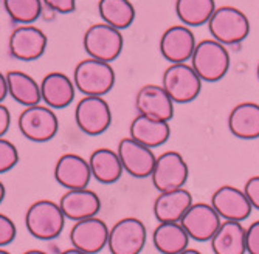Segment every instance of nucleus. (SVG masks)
Instances as JSON below:
<instances>
[{
  "label": "nucleus",
  "mask_w": 259,
  "mask_h": 254,
  "mask_svg": "<svg viewBox=\"0 0 259 254\" xmlns=\"http://www.w3.org/2000/svg\"><path fill=\"white\" fill-rule=\"evenodd\" d=\"M98 10L104 24L120 31L129 28L135 19V8L129 0H100Z\"/></svg>",
  "instance_id": "29"
},
{
  "label": "nucleus",
  "mask_w": 259,
  "mask_h": 254,
  "mask_svg": "<svg viewBox=\"0 0 259 254\" xmlns=\"http://www.w3.org/2000/svg\"><path fill=\"white\" fill-rule=\"evenodd\" d=\"M242 191L245 192L251 208H254V210L259 211V175L250 177Z\"/></svg>",
  "instance_id": "34"
},
{
  "label": "nucleus",
  "mask_w": 259,
  "mask_h": 254,
  "mask_svg": "<svg viewBox=\"0 0 259 254\" xmlns=\"http://www.w3.org/2000/svg\"><path fill=\"white\" fill-rule=\"evenodd\" d=\"M89 166L92 177L103 184L116 183L124 171L118 154L109 147H100L93 150L89 157Z\"/></svg>",
  "instance_id": "24"
},
{
  "label": "nucleus",
  "mask_w": 259,
  "mask_h": 254,
  "mask_svg": "<svg viewBox=\"0 0 259 254\" xmlns=\"http://www.w3.org/2000/svg\"><path fill=\"white\" fill-rule=\"evenodd\" d=\"M45 5L49 7L52 11L67 14V13H73L76 8L75 0H44Z\"/></svg>",
  "instance_id": "35"
},
{
  "label": "nucleus",
  "mask_w": 259,
  "mask_h": 254,
  "mask_svg": "<svg viewBox=\"0 0 259 254\" xmlns=\"http://www.w3.org/2000/svg\"><path fill=\"white\" fill-rule=\"evenodd\" d=\"M191 67L202 82H218L230 68V53L225 45L214 39L200 40L194 48Z\"/></svg>",
  "instance_id": "2"
},
{
  "label": "nucleus",
  "mask_w": 259,
  "mask_h": 254,
  "mask_svg": "<svg viewBox=\"0 0 259 254\" xmlns=\"http://www.w3.org/2000/svg\"><path fill=\"white\" fill-rule=\"evenodd\" d=\"M209 243L214 254H247L245 228L241 222L224 220Z\"/></svg>",
  "instance_id": "25"
},
{
  "label": "nucleus",
  "mask_w": 259,
  "mask_h": 254,
  "mask_svg": "<svg viewBox=\"0 0 259 254\" xmlns=\"http://www.w3.org/2000/svg\"><path fill=\"white\" fill-rule=\"evenodd\" d=\"M8 16L16 24L30 25L40 16V0H4Z\"/></svg>",
  "instance_id": "30"
},
{
  "label": "nucleus",
  "mask_w": 259,
  "mask_h": 254,
  "mask_svg": "<svg viewBox=\"0 0 259 254\" xmlns=\"http://www.w3.org/2000/svg\"><path fill=\"white\" fill-rule=\"evenodd\" d=\"M148 239L145 223L137 217H123L109 229L110 254H140Z\"/></svg>",
  "instance_id": "8"
},
{
  "label": "nucleus",
  "mask_w": 259,
  "mask_h": 254,
  "mask_svg": "<svg viewBox=\"0 0 259 254\" xmlns=\"http://www.w3.org/2000/svg\"><path fill=\"white\" fill-rule=\"evenodd\" d=\"M245 251L247 254H259V220L245 228Z\"/></svg>",
  "instance_id": "33"
},
{
  "label": "nucleus",
  "mask_w": 259,
  "mask_h": 254,
  "mask_svg": "<svg viewBox=\"0 0 259 254\" xmlns=\"http://www.w3.org/2000/svg\"><path fill=\"white\" fill-rule=\"evenodd\" d=\"M7 84L8 95L25 109L40 104V85L30 75L19 70H11L7 73Z\"/></svg>",
  "instance_id": "27"
},
{
  "label": "nucleus",
  "mask_w": 259,
  "mask_h": 254,
  "mask_svg": "<svg viewBox=\"0 0 259 254\" xmlns=\"http://www.w3.org/2000/svg\"><path fill=\"white\" fill-rule=\"evenodd\" d=\"M65 225V216L59 203L53 200H37L28 206L25 213V226L37 240H55L61 236Z\"/></svg>",
  "instance_id": "1"
},
{
  "label": "nucleus",
  "mask_w": 259,
  "mask_h": 254,
  "mask_svg": "<svg viewBox=\"0 0 259 254\" xmlns=\"http://www.w3.org/2000/svg\"><path fill=\"white\" fill-rule=\"evenodd\" d=\"M228 130L239 140H257L259 104L247 101L234 106L228 115Z\"/></svg>",
  "instance_id": "23"
},
{
  "label": "nucleus",
  "mask_w": 259,
  "mask_h": 254,
  "mask_svg": "<svg viewBox=\"0 0 259 254\" xmlns=\"http://www.w3.org/2000/svg\"><path fill=\"white\" fill-rule=\"evenodd\" d=\"M40 85V96L47 107L65 109L73 103L76 87L73 81L61 72H52L45 75Z\"/></svg>",
  "instance_id": "21"
},
{
  "label": "nucleus",
  "mask_w": 259,
  "mask_h": 254,
  "mask_svg": "<svg viewBox=\"0 0 259 254\" xmlns=\"http://www.w3.org/2000/svg\"><path fill=\"white\" fill-rule=\"evenodd\" d=\"M82 43L92 59L110 64L121 55L124 40L120 30L107 24H95L85 31Z\"/></svg>",
  "instance_id": "7"
},
{
  "label": "nucleus",
  "mask_w": 259,
  "mask_h": 254,
  "mask_svg": "<svg viewBox=\"0 0 259 254\" xmlns=\"http://www.w3.org/2000/svg\"><path fill=\"white\" fill-rule=\"evenodd\" d=\"M16 236H17L16 223L11 220V217L0 213V248L13 243Z\"/></svg>",
  "instance_id": "32"
},
{
  "label": "nucleus",
  "mask_w": 259,
  "mask_h": 254,
  "mask_svg": "<svg viewBox=\"0 0 259 254\" xmlns=\"http://www.w3.org/2000/svg\"><path fill=\"white\" fill-rule=\"evenodd\" d=\"M0 254H11V252L7 251V249H4V248H0Z\"/></svg>",
  "instance_id": "42"
},
{
  "label": "nucleus",
  "mask_w": 259,
  "mask_h": 254,
  "mask_svg": "<svg viewBox=\"0 0 259 254\" xmlns=\"http://www.w3.org/2000/svg\"><path fill=\"white\" fill-rule=\"evenodd\" d=\"M55 180L67 191L85 189L92 180L89 160L78 154H64L55 165Z\"/></svg>",
  "instance_id": "17"
},
{
  "label": "nucleus",
  "mask_w": 259,
  "mask_h": 254,
  "mask_svg": "<svg viewBox=\"0 0 259 254\" xmlns=\"http://www.w3.org/2000/svg\"><path fill=\"white\" fill-rule=\"evenodd\" d=\"M190 240L180 223H158L152 233V243L160 254H180Z\"/></svg>",
  "instance_id": "26"
},
{
  "label": "nucleus",
  "mask_w": 259,
  "mask_h": 254,
  "mask_svg": "<svg viewBox=\"0 0 259 254\" xmlns=\"http://www.w3.org/2000/svg\"><path fill=\"white\" fill-rule=\"evenodd\" d=\"M75 121L79 130L90 136L104 133L112 124V110L101 96H84L75 109Z\"/></svg>",
  "instance_id": "10"
},
{
  "label": "nucleus",
  "mask_w": 259,
  "mask_h": 254,
  "mask_svg": "<svg viewBox=\"0 0 259 254\" xmlns=\"http://www.w3.org/2000/svg\"><path fill=\"white\" fill-rule=\"evenodd\" d=\"M211 206L219 214L222 220L227 222H242L251 214V205L245 192L236 186H221L211 197Z\"/></svg>",
  "instance_id": "15"
},
{
  "label": "nucleus",
  "mask_w": 259,
  "mask_h": 254,
  "mask_svg": "<svg viewBox=\"0 0 259 254\" xmlns=\"http://www.w3.org/2000/svg\"><path fill=\"white\" fill-rule=\"evenodd\" d=\"M47 48V36L33 25L17 27L10 36V53L19 61H36Z\"/></svg>",
  "instance_id": "18"
},
{
  "label": "nucleus",
  "mask_w": 259,
  "mask_h": 254,
  "mask_svg": "<svg viewBox=\"0 0 259 254\" xmlns=\"http://www.w3.org/2000/svg\"><path fill=\"white\" fill-rule=\"evenodd\" d=\"M109 226L100 217H90L75 222L70 229V242L72 246L87 254H98L107 246Z\"/></svg>",
  "instance_id": "13"
},
{
  "label": "nucleus",
  "mask_w": 259,
  "mask_h": 254,
  "mask_svg": "<svg viewBox=\"0 0 259 254\" xmlns=\"http://www.w3.org/2000/svg\"><path fill=\"white\" fill-rule=\"evenodd\" d=\"M20 133L33 143H49L58 135L59 120L47 106H33L23 109L17 118Z\"/></svg>",
  "instance_id": "5"
},
{
  "label": "nucleus",
  "mask_w": 259,
  "mask_h": 254,
  "mask_svg": "<svg viewBox=\"0 0 259 254\" xmlns=\"http://www.w3.org/2000/svg\"><path fill=\"white\" fill-rule=\"evenodd\" d=\"M194 33L185 25H172L160 37V53L171 64H186L191 61L196 48Z\"/></svg>",
  "instance_id": "16"
},
{
  "label": "nucleus",
  "mask_w": 259,
  "mask_h": 254,
  "mask_svg": "<svg viewBox=\"0 0 259 254\" xmlns=\"http://www.w3.org/2000/svg\"><path fill=\"white\" fill-rule=\"evenodd\" d=\"M116 154L120 157L123 169L134 178H151L157 155L152 149L137 143L131 136L120 140Z\"/></svg>",
  "instance_id": "12"
},
{
  "label": "nucleus",
  "mask_w": 259,
  "mask_h": 254,
  "mask_svg": "<svg viewBox=\"0 0 259 254\" xmlns=\"http://www.w3.org/2000/svg\"><path fill=\"white\" fill-rule=\"evenodd\" d=\"M180 254H202L200 251H197V249H193V248H186L185 251H182Z\"/></svg>",
  "instance_id": "41"
},
{
  "label": "nucleus",
  "mask_w": 259,
  "mask_h": 254,
  "mask_svg": "<svg viewBox=\"0 0 259 254\" xmlns=\"http://www.w3.org/2000/svg\"><path fill=\"white\" fill-rule=\"evenodd\" d=\"M256 75H257V79H259V64H257V68H256Z\"/></svg>",
  "instance_id": "43"
},
{
  "label": "nucleus",
  "mask_w": 259,
  "mask_h": 254,
  "mask_svg": "<svg viewBox=\"0 0 259 254\" xmlns=\"http://www.w3.org/2000/svg\"><path fill=\"white\" fill-rule=\"evenodd\" d=\"M8 96V84H7V75L0 72V104Z\"/></svg>",
  "instance_id": "37"
},
{
  "label": "nucleus",
  "mask_w": 259,
  "mask_h": 254,
  "mask_svg": "<svg viewBox=\"0 0 259 254\" xmlns=\"http://www.w3.org/2000/svg\"><path fill=\"white\" fill-rule=\"evenodd\" d=\"M190 177V168L177 150H166L157 157L151 175L154 188L158 192L182 189Z\"/></svg>",
  "instance_id": "9"
},
{
  "label": "nucleus",
  "mask_w": 259,
  "mask_h": 254,
  "mask_svg": "<svg viewBox=\"0 0 259 254\" xmlns=\"http://www.w3.org/2000/svg\"><path fill=\"white\" fill-rule=\"evenodd\" d=\"M73 84L84 96H104L115 85V72L110 64L87 58L73 73Z\"/></svg>",
  "instance_id": "3"
},
{
  "label": "nucleus",
  "mask_w": 259,
  "mask_h": 254,
  "mask_svg": "<svg viewBox=\"0 0 259 254\" xmlns=\"http://www.w3.org/2000/svg\"><path fill=\"white\" fill-rule=\"evenodd\" d=\"M61 254H87V252H84V251H79V249H76V248H68V249H64Z\"/></svg>",
  "instance_id": "38"
},
{
  "label": "nucleus",
  "mask_w": 259,
  "mask_h": 254,
  "mask_svg": "<svg viewBox=\"0 0 259 254\" xmlns=\"http://www.w3.org/2000/svg\"><path fill=\"white\" fill-rule=\"evenodd\" d=\"M129 136L149 149L160 147L169 140L171 126L166 121H158L143 117V115H137L129 126Z\"/></svg>",
  "instance_id": "22"
},
{
  "label": "nucleus",
  "mask_w": 259,
  "mask_h": 254,
  "mask_svg": "<svg viewBox=\"0 0 259 254\" xmlns=\"http://www.w3.org/2000/svg\"><path fill=\"white\" fill-rule=\"evenodd\" d=\"M161 87L174 104L193 103L202 90V79L188 64H171L163 73Z\"/></svg>",
  "instance_id": "6"
},
{
  "label": "nucleus",
  "mask_w": 259,
  "mask_h": 254,
  "mask_svg": "<svg viewBox=\"0 0 259 254\" xmlns=\"http://www.w3.org/2000/svg\"><path fill=\"white\" fill-rule=\"evenodd\" d=\"M222 219L209 203H193L186 214L182 217L180 225L190 239L196 242H209L218 233Z\"/></svg>",
  "instance_id": "11"
},
{
  "label": "nucleus",
  "mask_w": 259,
  "mask_h": 254,
  "mask_svg": "<svg viewBox=\"0 0 259 254\" xmlns=\"http://www.w3.org/2000/svg\"><path fill=\"white\" fill-rule=\"evenodd\" d=\"M193 203L191 192L185 188L160 192L152 206L154 217L158 220V223H180L182 217Z\"/></svg>",
  "instance_id": "20"
},
{
  "label": "nucleus",
  "mask_w": 259,
  "mask_h": 254,
  "mask_svg": "<svg viewBox=\"0 0 259 254\" xmlns=\"http://www.w3.org/2000/svg\"><path fill=\"white\" fill-rule=\"evenodd\" d=\"M216 11L214 0H176V13L185 27H200Z\"/></svg>",
  "instance_id": "28"
},
{
  "label": "nucleus",
  "mask_w": 259,
  "mask_h": 254,
  "mask_svg": "<svg viewBox=\"0 0 259 254\" xmlns=\"http://www.w3.org/2000/svg\"><path fill=\"white\" fill-rule=\"evenodd\" d=\"M135 109L138 115L158 121L169 123L174 118V101L164 88L157 84H148L138 90L135 96Z\"/></svg>",
  "instance_id": "14"
},
{
  "label": "nucleus",
  "mask_w": 259,
  "mask_h": 254,
  "mask_svg": "<svg viewBox=\"0 0 259 254\" xmlns=\"http://www.w3.org/2000/svg\"><path fill=\"white\" fill-rule=\"evenodd\" d=\"M19 163V150L17 147L5 140V138H0V174L10 172L11 169L16 168Z\"/></svg>",
  "instance_id": "31"
},
{
  "label": "nucleus",
  "mask_w": 259,
  "mask_h": 254,
  "mask_svg": "<svg viewBox=\"0 0 259 254\" xmlns=\"http://www.w3.org/2000/svg\"><path fill=\"white\" fill-rule=\"evenodd\" d=\"M208 30L214 40L222 45L241 43L250 34L248 17L234 7H221L208 22Z\"/></svg>",
  "instance_id": "4"
},
{
  "label": "nucleus",
  "mask_w": 259,
  "mask_h": 254,
  "mask_svg": "<svg viewBox=\"0 0 259 254\" xmlns=\"http://www.w3.org/2000/svg\"><path fill=\"white\" fill-rule=\"evenodd\" d=\"M65 219L79 222L90 217H98L101 211V198L90 189L67 191L58 201Z\"/></svg>",
  "instance_id": "19"
},
{
  "label": "nucleus",
  "mask_w": 259,
  "mask_h": 254,
  "mask_svg": "<svg viewBox=\"0 0 259 254\" xmlns=\"http://www.w3.org/2000/svg\"><path fill=\"white\" fill-rule=\"evenodd\" d=\"M22 254H49V252H45L42 249H27V251H23Z\"/></svg>",
  "instance_id": "40"
},
{
  "label": "nucleus",
  "mask_w": 259,
  "mask_h": 254,
  "mask_svg": "<svg viewBox=\"0 0 259 254\" xmlns=\"http://www.w3.org/2000/svg\"><path fill=\"white\" fill-rule=\"evenodd\" d=\"M5 195H7V188H5V184L0 181V205L5 200Z\"/></svg>",
  "instance_id": "39"
},
{
  "label": "nucleus",
  "mask_w": 259,
  "mask_h": 254,
  "mask_svg": "<svg viewBox=\"0 0 259 254\" xmlns=\"http://www.w3.org/2000/svg\"><path fill=\"white\" fill-rule=\"evenodd\" d=\"M10 126H11V113L8 107L0 104V138L5 136V133L10 130Z\"/></svg>",
  "instance_id": "36"
}]
</instances>
